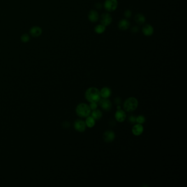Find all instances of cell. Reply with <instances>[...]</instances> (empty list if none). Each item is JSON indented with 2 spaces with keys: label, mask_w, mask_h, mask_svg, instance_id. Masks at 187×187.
<instances>
[{
  "label": "cell",
  "mask_w": 187,
  "mask_h": 187,
  "mask_svg": "<svg viewBox=\"0 0 187 187\" xmlns=\"http://www.w3.org/2000/svg\"><path fill=\"white\" fill-rule=\"evenodd\" d=\"M140 31V28H138V26H133L132 28H131V32L132 33H137Z\"/></svg>",
  "instance_id": "obj_23"
},
{
  "label": "cell",
  "mask_w": 187,
  "mask_h": 187,
  "mask_svg": "<svg viewBox=\"0 0 187 187\" xmlns=\"http://www.w3.org/2000/svg\"><path fill=\"white\" fill-rule=\"evenodd\" d=\"M74 128L78 132H84L86 128V123L82 120H77L74 123Z\"/></svg>",
  "instance_id": "obj_7"
},
{
  "label": "cell",
  "mask_w": 187,
  "mask_h": 187,
  "mask_svg": "<svg viewBox=\"0 0 187 187\" xmlns=\"http://www.w3.org/2000/svg\"><path fill=\"white\" fill-rule=\"evenodd\" d=\"M86 125L89 128H92L95 125V120L92 117H88L86 120Z\"/></svg>",
  "instance_id": "obj_18"
},
{
  "label": "cell",
  "mask_w": 187,
  "mask_h": 187,
  "mask_svg": "<svg viewBox=\"0 0 187 187\" xmlns=\"http://www.w3.org/2000/svg\"><path fill=\"white\" fill-rule=\"evenodd\" d=\"M130 22L126 19H122L118 24L119 28L122 31L127 30L130 28Z\"/></svg>",
  "instance_id": "obj_12"
},
{
  "label": "cell",
  "mask_w": 187,
  "mask_h": 187,
  "mask_svg": "<svg viewBox=\"0 0 187 187\" xmlns=\"http://www.w3.org/2000/svg\"><path fill=\"white\" fill-rule=\"evenodd\" d=\"M145 121V117L142 115H140L136 118V122L139 124H144Z\"/></svg>",
  "instance_id": "obj_20"
},
{
  "label": "cell",
  "mask_w": 187,
  "mask_h": 187,
  "mask_svg": "<svg viewBox=\"0 0 187 187\" xmlns=\"http://www.w3.org/2000/svg\"><path fill=\"white\" fill-rule=\"evenodd\" d=\"M97 104L96 103H91L90 105H89V108L91 109V110H96L97 108Z\"/></svg>",
  "instance_id": "obj_24"
},
{
  "label": "cell",
  "mask_w": 187,
  "mask_h": 187,
  "mask_svg": "<svg viewBox=\"0 0 187 187\" xmlns=\"http://www.w3.org/2000/svg\"><path fill=\"white\" fill-rule=\"evenodd\" d=\"M115 117L117 121L122 122L124 121L126 118V114L125 111L122 110H118L115 114Z\"/></svg>",
  "instance_id": "obj_10"
},
{
  "label": "cell",
  "mask_w": 187,
  "mask_h": 187,
  "mask_svg": "<svg viewBox=\"0 0 187 187\" xmlns=\"http://www.w3.org/2000/svg\"><path fill=\"white\" fill-rule=\"evenodd\" d=\"M115 103H117V104H119L120 103V100L119 98H116L115 99Z\"/></svg>",
  "instance_id": "obj_27"
},
{
  "label": "cell",
  "mask_w": 187,
  "mask_h": 187,
  "mask_svg": "<svg viewBox=\"0 0 187 187\" xmlns=\"http://www.w3.org/2000/svg\"><path fill=\"white\" fill-rule=\"evenodd\" d=\"M88 18L89 21H91V22H97L99 18L98 13L95 10H91L89 12Z\"/></svg>",
  "instance_id": "obj_11"
},
{
  "label": "cell",
  "mask_w": 187,
  "mask_h": 187,
  "mask_svg": "<svg viewBox=\"0 0 187 187\" xmlns=\"http://www.w3.org/2000/svg\"><path fill=\"white\" fill-rule=\"evenodd\" d=\"M103 116V114L102 112L99 110H94L93 112H92V117L93 118L94 120H100Z\"/></svg>",
  "instance_id": "obj_17"
},
{
  "label": "cell",
  "mask_w": 187,
  "mask_h": 187,
  "mask_svg": "<svg viewBox=\"0 0 187 187\" xmlns=\"http://www.w3.org/2000/svg\"><path fill=\"white\" fill-rule=\"evenodd\" d=\"M117 108L118 110H120V108H121V107H120V105H119V106H117Z\"/></svg>",
  "instance_id": "obj_28"
},
{
  "label": "cell",
  "mask_w": 187,
  "mask_h": 187,
  "mask_svg": "<svg viewBox=\"0 0 187 187\" xmlns=\"http://www.w3.org/2000/svg\"><path fill=\"white\" fill-rule=\"evenodd\" d=\"M135 20L138 25H141L145 23L146 19H145V16L143 14L140 13V14H137L135 16Z\"/></svg>",
  "instance_id": "obj_16"
},
{
  "label": "cell",
  "mask_w": 187,
  "mask_h": 187,
  "mask_svg": "<svg viewBox=\"0 0 187 187\" xmlns=\"http://www.w3.org/2000/svg\"><path fill=\"white\" fill-rule=\"evenodd\" d=\"M115 135L114 132L112 131H106L103 135V140L107 143L112 142L115 140Z\"/></svg>",
  "instance_id": "obj_8"
},
{
  "label": "cell",
  "mask_w": 187,
  "mask_h": 187,
  "mask_svg": "<svg viewBox=\"0 0 187 187\" xmlns=\"http://www.w3.org/2000/svg\"><path fill=\"white\" fill-rule=\"evenodd\" d=\"M95 7L97 10H101L102 8V4L101 3H100V2H98V3L95 4Z\"/></svg>",
  "instance_id": "obj_26"
},
{
  "label": "cell",
  "mask_w": 187,
  "mask_h": 187,
  "mask_svg": "<svg viewBox=\"0 0 187 187\" xmlns=\"http://www.w3.org/2000/svg\"><path fill=\"white\" fill-rule=\"evenodd\" d=\"M118 2L117 0H106L104 4V8L109 12H114L117 8Z\"/></svg>",
  "instance_id": "obj_4"
},
{
  "label": "cell",
  "mask_w": 187,
  "mask_h": 187,
  "mask_svg": "<svg viewBox=\"0 0 187 187\" xmlns=\"http://www.w3.org/2000/svg\"><path fill=\"white\" fill-rule=\"evenodd\" d=\"M30 33L33 37H38L42 33V29L38 27H34L30 30Z\"/></svg>",
  "instance_id": "obj_15"
},
{
  "label": "cell",
  "mask_w": 187,
  "mask_h": 187,
  "mask_svg": "<svg viewBox=\"0 0 187 187\" xmlns=\"http://www.w3.org/2000/svg\"><path fill=\"white\" fill-rule=\"evenodd\" d=\"M144 128L141 124H137L135 125L132 128V133L135 136H140V135L143 132Z\"/></svg>",
  "instance_id": "obj_13"
},
{
  "label": "cell",
  "mask_w": 187,
  "mask_h": 187,
  "mask_svg": "<svg viewBox=\"0 0 187 187\" xmlns=\"http://www.w3.org/2000/svg\"><path fill=\"white\" fill-rule=\"evenodd\" d=\"M132 13L131 12V10H127L125 11L124 12V16L125 18H130L132 17Z\"/></svg>",
  "instance_id": "obj_21"
},
{
  "label": "cell",
  "mask_w": 187,
  "mask_h": 187,
  "mask_svg": "<svg viewBox=\"0 0 187 187\" xmlns=\"http://www.w3.org/2000/svg\"><path fill=\"white\" fill-rule=\"evenodd\" d=\"M91 110L89 106L85 103H80L76 108V114L79 117L82 118H85L89 116Z\"/></svg>",
  "instance_id": "obj_2"
},
{
  "label": "cell",
  "mask_w": 187,
  "mask_h": 187,
  "mask_svg": "<svg viewBox=\"0 0 187 187\" xmlns=\"http://www.w3.org/2000/svg\"><path fill=\"white\" fill-rule=\"evenodd\" d=\"M138 100L136 98L130 97L127 99L123 105L124 110L127 112H132L135 110L138 107Z\"/></svg>",
  "instance_id": "obj_3"
},
{
  "label": "cell",
  "mask_w": 187,
  "mask_h": 187,
  "mask_svg": "<svg viewBox=\"0 0 187 187\" xmlns=\"http://www.w3.org/2000/svg\"><path fill=\"white\" fill-rule=\"evenodd\" d=\"M136 117L134 116H131L128 118V121L130 122L132 124H134L136 122Z\"/></svg>",
  "instance_id": "obj_25"
},
{
  "label": "cell",
  "mask_w": 187,
  "mask_h": 187,
  "mask_svg": "<svg viewBox=\"0 0 187 187\" xmlns=\"http://www.w3.org/2000/svg\"><path fill=\"white\" fill-rule=\"evenodd\" d=\"M100 96L103 98H108L110 96L112 92L111 90L108 87H104L100 90Z\"/></svg>",
  "instance_id": "obj_14"
},
{
  "label": "cell",
  "mask_w": 187,
  "mask_h": 187,
  "mask_svg": "<svg viewBox=\"0 0 187 187\" xmlns=\"http://www.w3.org/2000/svg\"><path fill=\"white\" fill-rule=\"evenodd\" d=\"M105 27L104 25H103L102 24H100V25H97L95 28H94V31L95 32L98 33V34H102L103 33H104V31H105Z\"/></svg>",
  "instance_id": "obj_19"
},
{
  "label": "cell",
  "mask_w": 187,
  "mask_h": 187,
  "mask_svg": "<svg viewBox=\"0 0 187 187\" xmlns=\"http://www.w3.org/2000/svg\"><path fill=\"white\" fill-rule=\"evenodd\" d=\"M99 102L100 107L102 108L104 110L109 112L112 109V104L108 99L103 98L102 99H100Z\"/></svg>",
  "instance_id": "obj_5"
},
{
  "label": "cell",
  "mask_w": 187,
  "mask_h": 187,
  "mask_svg": "<svg viewBox=\"0 0 187 187\" xmlns=\"http://www.w3.org/2000/svg\"><path fill=\"white\" fill-rule=\"evenodd\" d=\"M100 91L95 87L89 88L85 93V98L90 103L98 102L100 99Z\"/></svg>",
  "instance_id": "obj_1"
},
{
  "label": "cell",
  "mask_w": 187,
  "mask_h": 187,
  "mask_svg": "<svg viewBox=\"0 0 187 187\" xmlns=\"http://www.w3.org/2000/svg\"><path fill=\"white\" fill-rule=\"evenodd\" d=\"M154 31L153 27L149 24L145 25L142 28V33L146 36H151Z\"/></svg>",
  "instance_id": "obj_9"
},
{
  "label": "cell",
  "mask_w": 187,
  "mask_h": 187,
  "mask_svg": "<svg viewBox=\"0 0 187 187\" xmlns=\"http://www.w3.org/2000/svg\"><path fill=\"white\" fill-rule=\"evenodd\" d=\"M112 15L108 13H103L101 16L100 23L101 24L107 27L112 22Z\"/></svg>",
  "instance_id": "obj_6"
},
{
  "label": "cell",
  "mask_w": 187,
  "mask_h": 187,
  "mask_svg": "<svg viewBox=\"0 0 187 187\" xmlns=\"http://www.w3.org/2000/svg\"><path fill=\"white\" fill-rule=\"evenodd\" d=\"M22 41L23 42H24V43H26V42H28L30 40V37L27 34H24V35H23L22 36Z\"/></svg>",
  "instance_id": "obj_22"
}]
</instances>
